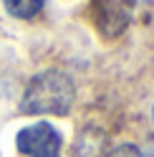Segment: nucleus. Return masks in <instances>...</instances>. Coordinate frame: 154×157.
<instances>
[{
    "mask_svg": "<svg viewBox=\"0 0 154 157\" xmlns=\"http://www.w3.org/2000/svg\"><path fill=\"white\" fill-rule=\"evenodd\" d=\"M109 157H141V150L134 147V144H129V142H124V144L114 147V150L109 152Z\"/></svg>",
    "mask_w": 154,
    "mask_h": 157,
    "instance_id": "39448f33",
    "label": "nucleus"
},
{
    "mask_svg": "<svg viewBox=\"0 0 154 157\" xmlns=\"http://www.w3.org/2000/svg\"><path fill=\"white\" fill-rule=\"evenodd\" d=\"M15 147L23 157H61L63 140H61V132L53 124L35 122L18 132Z\"/></svg>",
    "mask_w": 154,
    "mask_h": 157,
    "instance_id": "f03ea898",
    "label": "nucleus"
},
{
    "mask_svg": "<svg viewBox=\"0 0 154 157\" xmlns=\"http://www.w3.org/2000/svg\"><path fill=\"white\" fill-rule=\"evenodd\" d=\"M91 13L104 36H119L129 25V0H96Z\"/></svg>",
    "mask_w": 154,
    "mask_h": 157,
    "instance_id": "7ed1b4c3",
    "label": "nucleus"
},
{
    "mask_svg": "<svg viewBox=\"0 0 154 157\" xmlns=\"http://www.w3.org/2000/svg\"><path fill=\"white\" fill-rule=\"evenodd\" d=\"M8 15L18 18V21H33V18L43 10L46 0H3Z\"/></svg>",
    "mask_w": 154,
    "mask_h": 157,
    "instance_id": "20e7f679",
    "label": "nucleus"
},
{
    "mask_svg": "<svg viewBox=\"0 0 154 157\" xmlns=\"http://www.w3.org/2000/svg\"><path fill=\"white\" fill-rule=\"evenodd\" d=\"M73 99H76V86L71 76L58 71V68H48V71L35 74L28 81L20 99V112L66 117L73 106Z\"/></svg>",
    "mask_w": 154,
    "mask_h": 157,
    "instance_id": "f257e3e1",
    "label": "nucleus"
},
{
    "mask_svg": "<svg viewBox=\"0 0 154 157\" xmlns=\"http://www.w3.org/2000/svg\"><path fill=\"white\" fill-rule=\"evenodd\" d=\"M152 124H154V106H152Z\"/></svg>",
    "mask_w": 154,
    "mask_h": 157,
    "instance_id": "423d86ee",
    "label": "nucleus"
}]
</instances>
